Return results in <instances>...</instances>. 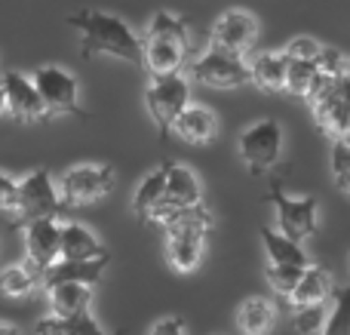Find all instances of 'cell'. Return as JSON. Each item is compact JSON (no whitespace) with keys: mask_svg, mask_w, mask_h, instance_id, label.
I'll list each match as a JSON object with an SVG mask.
<instances>
[{"mask_svg":"<svg viewBox=\"0 0 350 335\" xmlns=\"http://www.w3.org/2000/svg\"><path fill=\"white\" fill-rule=\"evenodd\" d=\"M320 68L317 62H289V71H286V92L295 98H310V92L320 83Z\"/></svg>","mask_w":350,"mask_h":335,"instance_id":"26","label":"cell"},{"mask_svg":"<svg viewBox=\"0 0 350 335\" xmlns=\"http://www.w3.org/2000/svg\"><path fill=\"white\" fill-rule=\"evenodd\" d=\"M329 314L326 305H304V308H292V326H295L301 335H317L323 332Z\"/></svg>","mask_w":350,"mask_h":335,"instance_id":"31","label":"cell"},{"mask_svg":"<svg viewBox=\"0 0 350 335\" xmlns=\"http://www.w3.org/2000/svg\"><path fill=\"white\" fill-rule=\"evenodd\" d=\"M163 170H166V200L181 209L203 206V188H200V178L193 176V170L175 163V160H166Z\"/></svg>","mask_w":350,"mask_h":335,"instance_id":"18","label":"cell"},{"mask_svg":"<svg viewBox=\"0 0 350 335\" xmlns=\"http://www.w3.org/2000/svg\"><path fill=\"white\" fill-rule=\"evenodd\" d=\"M46 302H49V317H90L92 305V286L83 283H53L46 286Z\"/></svg>","mask_w":350,"mask_h":335,"instance_id":"16","label":"cell"},{"mask_svg":"<svg viewBox=\"0 0 350 335\" xmlns=\"http://www.w3.org/2000/svg\"><path fill=\"white\" fill-rule=\"evenodd\" d=\"M0 335H22L16 323H10V320H0Z\"/></svg>","mask_w":350,"mask_h":335,"instance_id":"37","label":"cell"},{"mask_svg":"<svg viewBox=\"0 0 350 335\" xmlns=\"http://www.w3.org/2000/svg\"><path fill=\"white\" fill-rule=\"evenodd\" d=\"M145 37H166V40H178V43H187V46H191V31H187V22L181 16H175V12H166V10H160L157 16L151 18Z\"/></svg>","mask_w":350,"mask_h":335,"instance_id":"28","label":"cell"},{"mask_svg":"<svg viewBox=\"0 0 350 335\" xmlns=\"http://www.w3.org/2000/svg\"><path fill=\"white\" fill-rule=\"evenodd\" d=\"M0 213H18V178L10 172H0Z\"/></svg>","mask_w":350,"mask_h":335,"instance_id":"35","label":"cell"},{"mask_svg":"<svg viewBox=\"0 0 350 335\" xmlns=\"http://www.w3.org/2000/svg\"><path fill=\"white\" fill-rule=\"evenodd\" d=\"M65 203H62L59 185L53 182L46 170H34L25 178H18V213L16 219H22L25 225L34 219H59Z\"/></svg>","mask_w":350,"mask_h":335,"instance_id":"7","label":"cell"},{"mask_svg":"<svg viewBox=\"0 0 350 335\" xmlns=\"http://www.w3.org/2000/svg\"><path fill=\"white\" fill-rule=\"evenodd\" d=\"M283 154V129L277 120H258L240 135V157L252 176H265Z\"/></svg>","mask_w":350,"mask_h":335,"instance_id":"8","label":"cell"},{"mask_svg":"<svg viewBox=\"0 0 350 335\" xmlns=\"http://www.w3.org/2000/svg\"><path fill=\"white\" fill-rule=\"evenodd\" d=\"M286 71L289 59L283 53H258L249 59V83H255L267 96L286 92Z\"/></svg>","mask_w":350,"mask_h":335,"instance_id":"17","label":"cell"},{"mask_svg":"<svg viewBox=\"0 0 350 335\" xmlns=\"http://www.w3.org/2000/svg\"><path fill=\"white\" fill-rule=\"evenodd\" d=\"M191 80L209 86V90H237V86L249 83V62L209 46L191 65Z\"/></svg>","mask_w":350,"mask_h":335,"instance_id":"10","label":"cell"},{"mask_svg":"<svg viewBox=\"0 0 350 335\" xmlns=\"http://www.w3.org/2000/svg\"><path fill=\"white\" fill-rule=\"evenodd\" d=\"M320 53H323V46L314 40V37H295V40H289L283 49V55L289 62H317Z\"/></svg>","mask_w":350,"mask_h":335,"instance_id":"33","label":"cell"},{"mask_svg":"<svg viewBox=\"0 0 350 335\" xmlns=\"http://www.w3.org/2000/svg\"><path fill=\"white\" fill-rule=\"evenodd\" d=\"M37 86V96L43 102V111H46V120L49 117H62V114H74L80 120H86V111L80 108V86L77 77L71 71L59 65H40L34 74H31Z\"/></svg>","mask_w":350,"mask_h":335,"instance_id":"3","label":"cell"},{"mask_svg":"<svg viewBox=\"0 0 350 335\" xmlns=\"http://www.w3.org/2000/svg\"><path fill=\"white\" fill-rule=\"evenodd\" d=\"M215 335H221V332H215Z\"/></svg>","mask_w":350,"mask_h":335,"instance_id":"39","label":"cell"},{"mask_svg":"<svg viewBox=\"0 0 350 335\" xmlns=\"http://www.w3.org/2000/svg\"><path fill=\"white\" fill-rule=\"evenodd\" d=\"M117 188V172L108 163H77L59 178V194L65 206H86Z\"/></svg>","mask_w":350,"mask_h":335,"instance_id":"5","label":"cell"},{"mask_svg":"<svg viewBox=\"0 0 350 335\" xmlns=\"http://www.w3.org/2000/svg\"><path fill=\"white\" fill-rule=\"evenodd\" d=\"M261 243H265L267 252V265H292V268H310V258L304 252L301 243L283 237L280 231H271V228H261Z\"/></svg>","mask_w":350,"mask_h":335,"instance_id":"22","label":"cell"},{"mask_svg":"<svg viewBox=\"0 0 350 335\" xmlns=\"http://www.w3.org/2000/svg\"><path fill=\"white\" fill-rule=\"evenodd\" d=\"M25 258H28V268H34L40 277L62 262L59 219H34L25 225Z\"/></svg>","mask_w":350,"mask_h":335,"instance_id":"11","label":"cell"},{"mask_svg":"<svg viewBox=\"0 0 350 335\" xmlns=\"http://www.w3.org/2000/svg\"><path fill=\"white\" fill-rule=\"evenodd\" d=\"M191 46L178 40H166V37H145V71L151 77H172L181 74Z\"/></svg>","mask_w":350,"mask_h":335,"instance_id":"14","label":"cell"},{"mask_svg":"<svg viewBox=\"0 0 350 335\" xmlns=\"http://www.w3.org/2000/svg\"><path fill=\"white\" fill-rule=\"evenodd\" d=\"M273 323H277V308L261 295H252L237 308V326L243 335H271Z\"/></svg>","mask_w":350,"mask_h":335,"instance_id":"21","label":"cell"},{"mask_svg":"<svg viewBox=\"0 0 350 335\" xmlns=\"http://www.w3.org/2000/svg\"><path fill=\"white\" fill-rule=\"evenodd\" d=\"M332 274H329L326 268H320V265H310L308 271H304L301 283H298V289L292 293L289 305L292 308H304V305H323V302L332 295Z\"/></svg>","mask_w":350,"mask_h":335,"instance_id":"23","label":"cell"},{"mask_svg":"<svg viewBox=\"0 0 350 335\" xmlns=\"http://www.w3.org/2000/svg\"><path fill=\"white\" fill-rule=\"evenodd\" d=\"M108 262H111V252L102 258H92V262H59L55 268H49L40 280H43V286H53V283H83V286H96Z\"/></svg>","mask_w":350,"mask_h":335,"instance_id":"20","label":"cell"},{"mask_svg":"<svg viewBox=\"0 0 350 335\" xmlns=\"http://www.w3.org/2000/svg\"><path fill=\"white\" fill-rule=\"evenodd\" d=\"M271 200L277 206V225L283 237L304 243L308 237L317 234V225H320L317 197H289L280 188V182H271Z\"/></svg>","mask_w":350,"mask_h":335,"instance_id":"6","label":"cell"},{"mask_svg":"<svg viewBox=\"0 0 350 335\" xmlns=\"http://www.w3.org/2000/svg\"><path fill=\"white\" fill-rule=\"evenodd\" d=\"M65 22L80 34V55L83 59L117 55L129 65L145 68V40L120 16L96 10V6H83V10L71 12Z\"/></svg>","mask_w":350,"mask_h":335,"instance_id":"1","label":"cell"},{"mask_svg":"<svg viewBox=\"0 0 350 335\" xmlns=\"http://www.w3.org/2000/svg\"><path fill=\"white\" fill-rule=\"evenodd\" d=\"M317 68H320L323 77H345L350 71V59L345 53H338V49H326L323 46L320 59H317Z\"/></svg>","mask_w":350,"mask_h":335,"instance_id":"34","label":"cell"},{"mask_svg":"<svg viewBox=\"0 0 350 335\" xmlns=\"http://www.w3.org/2000/svg\"><path fill=\"white\" fill-rule=\"evenodd\" d=\"M320 335H350V283L338 293L335 308H332V314H329Z\"/></svg>","mask_w":350,"mask_h":335,"instance_id":"32","label":"cell"},{"mask_svg":"<svg viewBox=\"0 0 350 335\" xmlns=\"http://www.w3.org/2000/svg\"><path fill=\"white\" fill-rule=\"evenodd\" d=\"M310 111L320 126V133L332 135V139H347L350 135V105L341 92L338 77H320L317 90L310 92Z\"/></svg>","mask_w":350,"mask_h":335,"instance_id":"9","label":"cell"},{"mask_svg":"<svg viewBox=\"0 0 350 335\" xmlns=\"http://www.w3.org/2000/svg\"><path fill=\"white\" fill-rule=\"evenodd\" d=\"M151 335H185V320L181 317H163L154 323Z\"/></svg>","mask_w":350,"mask_h":335,"instance_id":"36","label":"cell"},{"mask_svg":"<svg viewBox=\"0 0 350 335\" xmlns=\"http://www.w3.org/2000/svg\"><path fill=\"white\" fill-rule=\"evenodd\" d=\"M329 163H332V178L345 194H350V135L347 139H332V154H329Z\"/></svg>","mask_w":350,"mask_h":335,"instance_id":"30","label":"cell"},{"mask_svg":"<svg viewBox=\"0 0 350 335\" xmlns=\"http://www.w3.org/2000/svg\"><path fill=\"white\" fill-rule=\"evenodd\" d=\"M255 37H258V22H255V16H249L246 10H228L212 25L209 46L224 49V53L243 59V55L252 53Z\"/></svg>","mask_w":350,"mask_h":335,"instance_id":"12","label":"cell"},{"mask_svg":"<svg viewBox=\"0 0 350 335\" xmlns=\"http://www.w3.org/2000/svg\"><path fill=\"white\" fill-rule=\"evenodd\" d=\"M172 133L178 135L181 142H187V145H212L218 135V117L212 108H206V105H187L185 111H181V117L175 120Z\"/></svg>","mask_w":350,"mask_h":335,"instance_id":"15","label":"cell"},{"mask_svg":"<svg viewBox=\"0 0 350 335\" xmlns=\"http://www.w3.org/2000/svg\"><path fill=\"white\" fill-rule=\"evenodd\" d=\"M37 283H40V274L34 268H28V265H10L0 274V293L6 299H28L37 289Z\"/></svg>","mask_w":350,"mask_h":335,"instance_id":"25","label":"cell"},{"mask_svg":"<svg viewBox=\"0 0 350 335\" xmlns=\"http://www.w3.org/2000/svg\"><path fill=\"white\" fill-rule=\"evenodd\" d=\"M212 231V213L206 206L185 209L178 219L166 228V262L178 274H191L203 262L206 237Z\"/></svg>","mask_w":350,"mask_h":335,"instance_id":"2","label":"cell"},{"mask_svg":"<svg viewBox=\"0 0 350 335\" xmlns=\"http://www.w3.org/2000/svg\"><path fill=\"white\" fill-rule=\"evenodd\" d=\"M304 271H308V268H292V265H267L265 277H267L271 289L280 295V299H292V293L298 289Z\"/></svg>","mask_w":350,"mask_h":335,"instance_id":"29","label":"cell"},{"mask_svg":"<svg viewBox=\"0 0 350 335\" xmlns=\"http://www.w3.org/2000/svg\"><path fill=\"white\" fill-rule=\"evenodd\" d=\"M0 90H3L6 98V114L18 123H37L46 120V111H43V102L37 96V86L31 77L18 71H6L0 77Z\"/></svg>","mask_w":350,"mask_h":335,"instance_id":"13","label":"cell"},{"mask_svg":"<svg viewBox=\"0 0 350 335\" xmlns=\"http://www.w3.org/2000/svg\"><path fill=\"white\" fill-rule=\"evenodd\" d=\"M108 256L98 237L80 222L62 225V262H92V258Z\"/></svg>","mask_w":350,"mask_h":335,"instance_id":"19","label":"cell"},{"mask_svg":"<svg viewBox=\"0 0 350 335\" xmlns=\"http://www.w3.org/2000/svg\"><path fill=\"white\" fill-rule=\"evenodd\" d=\"M163 197H166V170H163V163H160L157 170L148 172V176L142 178V185L135 188L133 209H135V215H139V222H145L148 213H151Z\"/></svg>","mask_w":350,"mask_h":335,"instance_id":"24","label":"cell"},{"mask_svg":"<svg viewBox=\"0 0 350 335\" xmlns=\"http://www.w3.org/2000/svg\"><path fill=\"white\" fill-rule=\"evenodd\" d=\"M145 105L151 120L157 123L160 139H170L175 120L181 117V111L191 105V83L185 74H172V77H151L145 90Z\"/></svg>","mask_w":350,"mask_h":335,"instance_id":"4","label":"cell"},{"mask_svg":"<svg viewBox=\"0 0 350 335\" xmlns=\"http://www.w3.org/2000/svg\"><path fill=\"white\" fill-rule=\"evenodd\" d=\"M6 114V98H3V90H0V117Z\"/></svg>","mask_w":350,"mask_h":335,"instance_id":"38","label":"cell"},{"mask_svg":"<svg viewBox=\"0 0 350 335\" xmlns=\"http://www.w3.org/2000/svg\"><path fill=\"white\" fill-rule=\"evenodd\" d=\"M34 332L37 335H105L92 317H74V320L43 317V320H37Z\"/></svg>","mask_w":350,"mask_h":335,"instance_id":"27","label":"cell"}]
</instances>
